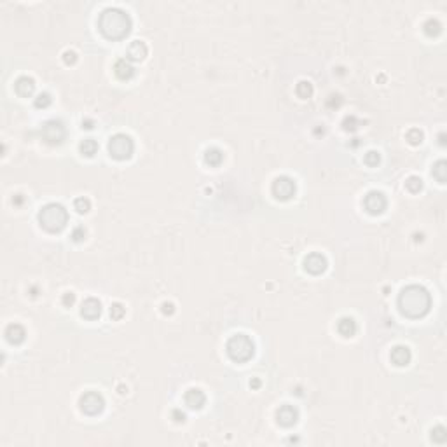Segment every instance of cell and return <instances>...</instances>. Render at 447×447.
Returning <instances> with one entry per match:
<instances>
[{
    "label": "cell",
    "instance_id": "obj_31",
    "mask_svg": "<svg viewBox=\"0 0 447 447\" xmlns=\"http://www.w3.org/2000/svg\"><path fill=\"white\" fill-rule=\"evenodd\" d=\"M51 105V96L49 93H41V95L35 98V107L37 109H46Z\"/></svg>",
    "mask_w": 447,
    "mask_h": 447
},
{
    "label": "cell",
    "instance_id": "obj_1",
    "mask_svg": "<svg viewBox=\"0 0 447 447\" xmlns=\"http://www.w3.org/2000/svg\"><path fill=\"white\" fill-rule=\"evenodd\" d=\"M432 297L421 285H409L398 295V309L407 318H421L430 311Z\"/></svg>",
    "mask_w": 447,
    "mask_h": 447
},
{
    "label": "cell",
    "instance_id": "obj_28",
    "mask_svg": "<svg viewBox=\"0 0 447 447\" xmlns=\"http://www.w3.org/2000/svg\"><path fill=\"white\" fill-rule=\"evenodd\" d=\"M432 439L435 442H439V444H444V442L447 440V432L444 426H435L432 430Z\"/></svg>",
    "mask_w": 447,
    "mask_h": 447
},
{
    "label": "cell",
    "instance_id": "obj_24",
    "mask_svg": "<svg viewBox=\"0 0 447 447\" xmlns=\"http://www.w3.org/2000/svg\"><path fill=\"white\" fill-rule=\"evenodd\" d=\"M405 187L407 191L410 192H419L423 189V180L419 178V176H409V178L405 180Z\"/></svg>",
    "mask_w": 447,
    "mask_h": 447
},
{
    "label": "cell",
    "instance_id": "obj_26",
    "mask_svg": "<svg viewBox=\"0 0 447 447\" xmlns=\"http://www.w3.org/2000/svg\"><path fill=\"white\" fill-rule=\"evenodd\" d=\"M445 161H439L435 166H433V176H435L437 180H439L440 184L445 182Z\"/></svg>",
    "mask_w": 447,
    "mask_h": 447
},
{
    "label": "cell",
    "instance_id": "obj_23",
    "mask_svg": "<svg viewBox=\"0 0 447 447\" xmlns=\"http://www.w3.org/2000/svg\"><path fill=\"white\" fill-rule=\"evenodd\" d=\"M440 32H442V25L437 20H428L426 23H424V33L430 35V37H435V35H439Z\"/></svg>",
    "mask_w": 447,
    "mask_h": 447
},
{
    "label": "cell",
    "instance_id": "obj_21",
    "mask_svg": "<svg viewBox=\"0 0 447 447\" xmlns=\"http://www.w3.org/2000/svg\"><path fill=\"white\" fill-rule=\"evenodd\" d=\"M79 149H81V154H82V156L91 157V156H95L96 150H98V144H96V141L93 140V138H86V140H82V141H81V145H79Z\"/></svg>",
    "mask_w": 447,
    "mask_h": 447
},
{
    "label": "cell",
    "instance_id": "obj_2",
    "mask_svg": "<svg viewBox=\"0 0 447 447\" xmlns=\"http://www.w3.org/2000/svg\"><path fill=\"white\" fill-rule=\"evenodd\" d=\"M98 28L100 32L105 35L107 39L112 41H119L124 39L131 30V17L126 14L122 9L117 7H107L100 14L98 20Z\"/></svg>",
    "mask_w": 447,
    "mask_h": 447
},
{
    "label": "cell",
    "instance_id": "obj_12",
    "mask_svg": "<svg viewBox=\"0 0 447 447\" xmlns=\"http://www.w3.org/2000/svg\"><path fill=\"white\" fill-rule=\"evenodd\" d=\"M81 315L87 320H96L101 315V302L95 297L86 299L81 306Z\"/></svg>",
    "mask_w": 447,
    "mask_h": 447
},
{
    "label": "cell",
    "instance_id": "obj_9",
    "mask_svg": "<svg viewBox=\"0 0 447 447\" xmlns=\"http://www.w3.org/2000/svg\"><path fill=\"white\" fill-rule=\"evenodd\" d=\"M364 206H365V210L369 211L370 215L383 213V211L386 210V206H388L386 196H384L383 192H379V191H370L364 199Z\"/></svg>",
    "mask_w": 447,
    "mask_h": 447
},
{
    "label": "cell",
    "instance_id": "obj_15",
    "mask_svg": "<svg viewBox=\"0 0 447 447\" xmlns=\"http://www.w3.org/2000/svg\"><path fill=\"white\" fill-rule=\"evenodd\" d=\"M184 400H185V405H189L191 409H201V407L206 404L205 393H203L201 389H198V388L187 389V393H185Z\"/></svg>",
    "mask_w": 447,
    "mask_h": 447
},
{
    "label": "cell",
    "instance_id": "obj_33",
    "mask_svg": "<svg viewBox=\"0 0 447 447\" xmlns=\"http://www.w3.org/2000/svg\"><path fill=\"white\" fill-rule=\"evenodd\" d=\"M75 60H77V55H75L74 51H65L63 52V61L66 65H72L75 63Z\"/></svg>",
    "mask_w": 447,
    "mask_h": 447
},
{
    "label": "cell",
    "instance_id": "obj_27",
    "mask_svg": "<svg viewBox=\"0 0 447 447\" xmlns=\"http://www.w3.org/2000/svg\"><path fill=\"white\" fill-rule=\"evenodd\" d=\"M74 208L79 211V213H87V211H90V208H91V203H90V199H87V198H77L74 201Z\"/></svg>",
    "mask_w": 447,
    "mask_h": 447
},
{
    "label": "cell",
    "instance_id": "obj_6",
    "mask_svg": "<svg viewBox=\"0 0 447 447\" xmlns=\"http://www.w3.org/2000/svg\"><path fill=\"white\" fill-rule=\"evenodd\" d=\"M81 410L87 416H96L105 409V400L98 391H86L79 400Z\"/></svg>",
    "mask_w": 447,
    "mask_h": 447
},
{
    "label": "cell",
    "instance_id": "obj_36",
    "mask_svg": "<svg viewBox=\"0 0 447 447\" xmlns=\"http://www.w3.org/2000/svg\"><path fill=\"white\" fill-rule=\"evenodd\" d=\"M163 313H165V315H171V313H173V304L171 302L163 304Z\"/></svg>",
    "mask_w": 447,
    "mask_h": 447
},
{
    "label": "cell",
    "instance_id": "obj_18",
    "mask_svg": "<svg viewBox=\"0 0 447 447\" xmlns=\"http://www.w3.org/2000/svg\"><path fill=\"white\" fill-rule=\"evenodd\" d=\"M147 56V46L140 41H133L128 47V60L130 61H141Z\"/></svg>",
    "mask_w": 447,
    "mask_h": 447
},
{
    "label": "cell",
    "instance_id": "obj_7",
    "mask_svg": "<svg viewBox=\"0 0 447 447\" xmlns=\"http://www.w3.org/2000/svg\"><path fill=\"white\" fill-rule=\"evenodd\" d=\"M295 182L290 178V176H278V178H274V182L271 185V192L273 196L276 199H280V201H289L290 198H294L295 194Z\"/></svg>",
    "mask_w": 447,
    "mask_h": 447
},
{
    "label": "cell",
    "instance_id": "obj_14",
    "mask_svg": "<svg viewBox=\"0 0 447 447\" xmlns=\"http://www.w3.org/2000/svg\"><path fill=\"white\" fill-rule=\"evenodd\" d=\"M114 72H116L117 79H121V81H130L135 75V66L131 65V61L128 58H121L114 65Z\"/></svg>",
    "mask_w": 447,
    "mask_h": 447
},
{
    "label": "cell",
    "instance_id": "obj_13",
    "mask_svg": "<svg viewBox=\"0 0 447 447\" xmlns=\"http://www.w3.org/2000/svg\"><path fill=\"white\" fill-rule=\"evenodd\" d=\"M14 90L20 96H23V98H28V96L33 95L35 91V82L32 77H28V75H21V77L16 79L14 82Z\"/></svg>",
    "mask_w": 447,
    "mask_h": 447
},
{
    "label": "cell",
    "instance_id": "obj_3",
    "mask_svg": "<svg viewBox=\"0 0 447 447\" xmlns=\"http://www.w3.org/2000/svg\"><path fill=\"white\" fill-rule=\"evenodd\" d=\"M39 222L46 231L49 233H60L68 224V211L60 203H49L42 206L39 211Z\"/></svg>",
    "mask_w": 447,
    "mask_h": 447
},
{
    "label": "cell",
    "instance_id": "obj_37",
    "mask_svg": "<svg viewBox=\"0 0 447 447\" xmlns=\"http://www.w3.org/2000/svg\"><path fill=\"white\" fill-rule=\"evenodd\" d=\"M250 386L252 388H259L260 386V381H259V379H254V381L250 383Z\"/></svg>",
    "mask_w": 447,
    "mask_h": 447
},
{
    "label": "cell",
    "instance_id": "obj_4",
    "mask_svg": "<svg viewBox=\"0 0 447 447\" xmlns=\"http://www.w3.org/2000/svg\"><path fill=\"white\" fill-rule=\"evenodd\" d=\"M225 349H227V355L233 362H248L255 353V344L248 335L245 334H236L233 335L231 339L227 341L225 344Z\"/></svg>",
    "mask_w": 447,
    "mask_h": 447
},
{
    "label": "cell",
    "instance_id": "obj_8",
    "mask_svg": "<svg viewBox=\"0 0 447 447\" xmlns=\"http://www.w3.org/2000/svg\"><path fill=\"white\" fill-rule=\"evenodd\" d=\"M41 133H42V140L49 145H60L66 136V130L63 122L60 121H47L46 124L42 126Z\"/></svg>",
    "mask_w": 447,
    "mask_h": 447
},
{
    "label": "cell",
    "instance_id": "obj_11",
    "mask_svg": "<svg viewBox=\"0 0 447 447\" xmlns=\"http://www.w3.org/2000/svg\"><path fill=\"white\" fill-rule=\"evenodd\" d=\"M304 269H306L308 273H311V274H321L327 269L325 255L318 254V252H315V254H309L306 259H304Z\"/></svg>",
    "mask_w": 447,
    "mask_h": 447
},
{
    "label": "cell",
    "instance_id": "obj_25",
    "mask_svg": "<svg viewBox=\"0 0 447 447\" xmlns=\"http://www.w3.org/2000/svg\"><path fill=\"white\" fill-rule=\"evenodd\" d=\"M405 138L409 140V144L413 145H419L423 141V131L418 130V128H414V130H409L405 135Z\"/></svg>",
    "mask_w": 447,
    "mask_h": 447
},
{
    "label": "cell",
    "instance_id": "obj_22",
    "mask_svg": "<svg viewBox=\"0 0 447 447\" xmlns=\"http://www.w3.org/2000/svg\"><path fill=\"white\" fill-rule=\"evenodd\" d=\"M295 93H297V96L299 98H309V96L313 95V86L311 84H309L308 81H300L299 84H297V87H295Z\"/></svg>",
    "mask_w": 447,
    "mask_h": 447
},
{
    "label": "cell",
    "instance_id": "obj_30",
    "mask_svg": "<svg viewBox=\"0 0 447 447\" xmlns=\"http://www.w3.org/2000/svg\"><path fill=\"white\" fill-rule=\"evenodd\" d=\"M364 161L367 166H378L379 161H381V156H379V152H376V150H369V152L365 154Z\"/></svg>",
    "mask_w": 447,
    "mask_h": 447
},
{
    "label": "cell",
    "instance_id": "obj_5",
    "mask_svg": "<svg viewBox=\"0 0 447 447\" xmlns=\"http://www.w3.org/2000/svg\"><path fill=\"white\" fill-rule=\"evenodd\" d=\"M133 150H135V144H133L131 136L124 135V133H117L109 141L110 156L114 159H119V161L130 159L133 156Z\"/></svg>",
    "mask_w": 447,
    "mask_h": 447
},
{
    "label": "cell",
    "instance_id": "obj_34",
    "mask_svg": "<svg viewBox=\"0 0 447 447\" xmlns=\"http://www.w3.org/2000/svg\"><path fill=\"white\" fill-rule=\"evenodd\" d=\"M74 302H75V295L72 294V292H68V294H65V295H63V306L70 308Z\"/></svg>",
    "mask_w": 447,
    "mask_h": 447
},
{
    "label": "cell",
    "instance_id": "obj_17",
    "mask_svg": "<svg viewBox=\"0 0 447 447\" xmlns=\"http://www.w3.org/2000/svg\"><path fill=\"white\" fill-rule=\"evenodd\" d=\"M391 362L398 367H405L410 362V349L407 346H395L391 349Z\"/></svg>",
    "mask_w": 447,
    "mask_h": 447
},
{
    "label": "cell",
    "instance_id": "obj_35",
    "mask_svg": "<svg viewBox=\"0 0 447 447\" xmlns=\"http://www.w3.org/2000/svg\"><path fill=\"white\" fill-rule=\"evenodd\" d=\"M173 419L176 423H184L185 421V414L182 413V410L176 409V410H173Z\"/></svg>",
    "mask_w": 447,
    "mask_h": 447
},
{
    "label": "cell",
    "instance_id": "obj_19",
    "mask_svg": "<svg viewBox=\"0 0 447 447\" xmlns=\"http://www.w3.org/2000/svg\"><path fill=\"white\" fill-rule=\"evenodd\" d=\"M337 332L343 337H353L356 334V323L353 318L349 316H343L337 321Z\"/></svg>",
    "mask_w": 447,
    "mask_h": 447
},
{
    "label": "cell",
    "instance_id": "obj_29",
    "mask_svg": "<svg viewBox=\"0 0 447 447\" xmlns=\"http://www.w3.org/2000/svg\"><path fill=\"white\" fill-rule=\"evenodd\" d=\"M124 313L126 309L121 302H116L110 306V316H112V320H121V318L124 316Z\"/></svg>",
    "mask_w": 447,
    "mask_h": 447
},
{
    "label": "cell",
    "instance_id": "obj_16",
    "mask_svg": "<svg viewBox=\"0 0 447 447\" xmlns=\"http://www.w3.org/2000/svg\"><path fill=\"white\" fill-rule=\"evenodd\" d=\"M25 337H26V330L23 329V325H20V323H11V325H7L6 339L11 344H21L25 341Z\"/></svg>",
    "mask_w": 447,
    "mask_h": 447
},
{
    "label": "cell",
    "instance_id": "obj_10",
    "mask_svg": "<svg viewBox=\"0 0 447 447\" xmlns=\"http://www.w3.org/2000/svg\"><path fill=\"white\" fill-rule=\"evenodd\" d=\"M276 419L278 423L281 424V426H294L295 423H297L299 419V410L295 409L294 405H281L280 409L276 410Z\"/></svg>",
    "mask_w": 447,
    "mask_h": 447
},
{
    "label": "cell",
    "instance_id": "obj_20",
    "mask_svg": "<svg viewBox=\"0 0 447 447\" xmlns=\"http://www.w3.org/2000/svg\"><path fill=\"white\" fill-rule=\"evenodd\" d=\"M222 161H224V154H222V150H220V149L210 147V149L205 150V163H206V165L219 166Z\"/></svg>",
    "mask_w": 447,
    "mask_h": 447
},
{
    "label": "cell",
    "instance_id": "obj_32",
    "mask_svg": "<svg viewBox=\"0 0 447 447\" xmlns=\"http://www.w3.org/2000/svg\"><path fill=\"white\" fill-rule=\"evenodd\" d=\"M84 238H86V231H84V227H75L72 231V240L74 241H82Z\"/></svg>",
    "mask_w": 447,
    "mask_h": 447
}]
</instances>
